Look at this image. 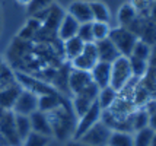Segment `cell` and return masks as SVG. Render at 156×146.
<instances>
[{
	"mask_svg": "<svg viewBox=\"0 0 156 146\" xmlns=\"http://www.w3.org/2000/svg\"><path fill=\"white\" fill-rule=\"evenodd\" d=\"M111 32V25L107 22H95L92 21V35H94V42L102 41L109 37Z\"/></svg>",
	"mask_w": 156,
	"mask_h": 146,
	"instance_id": "29",
	"label": "cell"
},
{
	"mask_svg": "<svg viewBox=\"0 0 156 146\" xmlns=\"http://www.w3.org/2000/svg\"><path fill=\"white\" fill-rule=\"evenodd\" d=\"M149 19L150 21L156 22V0L155 3H153V6H152V10H150V15H149Z\"/></svg>",
	"mask_w": 156,
	"mask_h": 146,
	"instance_id": "37",
	"label": "cell"
},
{
	"mask_svg": "<svg viewBox=\"0 0 156 146\" xmlns=\"http://www.w3.org/2000/svg\"><path fill=\"white\" fill-rule=\"evenodd\" d=\"M67 13L72 15L79 23L92 22L90 6H89V2H86V0H75V2H72L67 7Z\"/></svg>",
	"mask_w": 156,
	"mask_h": 146,
	"instance_id": "14",
	"label": "cell"
},
{
	"mask_svg": "<svg viewBox=\"0 0 156 146\" xmlns=\"http://www.w3.org/2000/svg\"><path fill=\"white\" fill-rule=\"evenodd\" d=\"M63 16H64L63 9L60 6H57V5H53V6L50 7V12H48L45 21L42 22V28L45 29V31H48V32L55 34L61 19H63Z\"/></svg>",
	"mask_w": 156,
	"mask_h": 146,
	"instance_id": "18",
	"label": "cell"
},
{
	"mask_svg": "<svg viewBox=\"0 0 156 146\" xmlns=\"http://www.w3.org/2000/svg\"><path fill=\"white\" fill-rule=\"evenodd\" d=\"M19 5H22V6H28L29 3H31V0H16Z\"/></svg>",
	"mask_w": 156,
	"mask_h": 146,
	"instance_id": "39",
	"label": "cell"
},
{
	"mask_svg": "<svg viewBox=\"0 0 156 146\" xmlns=\"http://www.w3.org/2000/svg\"><path fill=\"white\" fill-rule=\"evenodd\" d=\"M37 110H38V95H35L34 92L28 89H22L12 108V112L20 116H31Z\"/></svg>",
	"mask_w": 156,
	"mask_h": 146,
	"instance_id": "7",
	"label": "cell"
},
{
	"mask_svg": "<svg viewBox=\"0 0 156 146\" xmlns=\"http://www.w3.org/2000/svg\"><path fill=\"white\" fill-rule=\"evenodd\" d=\"M51 5H54V0H31V3L27 6V9H28V12H29V15L32 16V15L38 13L41 10L50 7Z\"/></svg>",
	"mask_w": 156,
	"mask_h": 146,
	"instance_id": "34",
	"label": "cell"
},
{
	"mask_svg": "<svg viewBox=\"0 0 156 146\" xmlns=\"http://www.w3.org/2000/svg\"><path fill=\"white\" fill-rule=\"evenodd\" d=\"M47 116L50 118V123H51L53 136H57L58 139H66L75 130L73 124L76 126V123L72 121L73 114L70 112V107H67V102H64L54 111L48 112Z\"/></svg>",
	"mask_w": 156,
	"mask_h": 146,
	"instance_id": "1",
	"label": "cell"
},
{
	"mask_svg": "<svg viewBox=\"0 0 156 146\" xmlns=\"http://www.w3.org/2000/svg\"><path fill=\"white\" fill-rule=\"evenodd\" d=\"M147 121H149V114L144 111L143 108H139L133 114H129L130 132H137L140 129L147 127Z\"/></svg>",
	"mask_w": 156,
	"mask_h": 146,
	"instance_id": "22",
	"label": "cell"
},
{
	"mask_svg": "<svg viewBox=\"0 0 156 146\" xmlns=\"http://www.w3.org/2000/svg\"><path fill=\"white\" fill-rule=\"evenodd\" d=\"M102 117V110L99 108V105L96 104V101L94 104L89 107V110L83 116L77 117V121H76V126H75V130H73V134L72 137L73 140H77L80 137L83 133H86L92 127L94 124H96Z\"/></svg>",
	"mask_w": 156,
	"mask_h": 146,
	"instance_id": "5",
	"label": "cell"
},
{
	"mask_svg": "<svg viewBox=\"0 0 156 146\" xmlns=\"http://www.w3.org/2000/svg\"><path fill=\"white\" fill-rule=\"evenodd\" d=\"M13 82H16L15 75L6 66V63L0 59V88H3V86H6V85L13 84Z\"/></svg>",
	"mask_w": 156,
	"mask_h": 146,
	"instance_id": "33",
	"label": "cell"
},
{
	"mask_svg": "<svg viewBox=\"0 0 156 146\" xmlns=\"http://www.w3.org/2000/svg\"><path fill=\"white\" fill-rule=\"evenodd\" d=\"M129 60H130V67H131L133 79L140 80L142 77L146 76V73L149 72V62L139 60V59H134V57H129Z\"/></svg>",
	"mask_w": 156,
	"mask_h": 146,
	"instance_id": "27",
	"label": "cell"
},
{
	"mask_svg": "<svg viewBox=\"0 0 156 146\" xmlns=\"http://www.w3.org/2000/svg\"><path fill=\"white\" fill-rule=\"evenodd\" d=\"M0 134L9 146H20V140L15 130V114L3 111L0 114Z\"/></svg>",
	"mask_w": 156,
	"mask_h": 146,
	"instance_id": "8",
	"label": "cell"
},
{
	"mask_svg": "<svg viewBox=\"0 0 156 146\" xmlns=\"http://www.w3.org/2000/svg\"><path fill=\"white\" fill-rule=\"evenodd\" d=\"M3 111H5V110H2V108H0V114H2V112H3Z\"/></svg>",
	"mask_w": 156,
	"mask_h": 146,
	"instance_id": "41",
	"label": "cell"
},
{
	"mask_svg": "<svg viewBox=\"0 0 156 146\" xmlns=\"http://www.w3.org/2000/svg\"><path fill=\"white\" fill-rule=\"evenodd\" d=\"M118 94L112 86H105V88H101L98 95H96V104L99 105L102 111H107L109 110L112 105L115 104V101L118 99Z\"/></svg>",
	"mask_w": 156,
	"mask_h": 146,
	"instance_id": "17",
	"label": "cell"
},
{
	"mask_svg": "<svg viewBox=\"0 0 156 146\" xmlns=\"http://www.w3.org/2000/svg\"><path fill=\"white\" fill-rule=\"evenodd\" d=\"M83 48H85V42L77 37H73V38H69L66 41H63V54L69 62H72L76 57L80 56Z\"/></svg>",
	"mask_w": 156,
	"mask_h": 146,
	"instance_id": "19",
	"label": "cell"
},
{
	"mask_svg": "<svg viewBox=\"0 0 156 146\" xmlns=\"http://www.w3.org/2000/svg\"><path fill=\"white\" fill-rule=\"evenodd\" d=\"M147 127H150L153 132H156V111L152 112L149 116V121H147Z\"/></svg>",
	"mask_w": 156,
	"mask_h": 146,
	"instance_id": "36",
	"label": "cell"
},
{
	"mask_svg": "<svg viewBox=\"0 0 156 146\" xmlns=\"http://www.w3.org/2000/svg\"><path fill=\"white\" fill-rule=\"evenodd\" d=\"M42 27V23H41L38 19H35L31 16V19L25 23V27L20 29V32L18 34V38L22 40V41H27V40H31V38H34L35 35L38 34V31L41 29Z\"/></svg>",
	"mask_w": 156,
	"mask_h": 146,
	"instance_id": "25",
	"label": "cell"
},
{
	"mask_svg": "<svg viewBox=\"0 0 156 146\" xmlns=\"http://www.w3.org/2000/svg\"><path fill=\"white\" fill-rule=\"evenodd\" d=\"M131 67H130L129 57L118 56L111 63V82L109 86H112L117 92H121L127 88V85L131 82Z\"/></svg>",
	"mask_w": 156,
	"mask_h": 146,
	"instance_id": "2",
	"label": "cell"
},
{
	"mask_svg": "<svg viewBox=\"0 0 156 146\" xmlns=\"http://www.w3.org/2000/svg\"><path fill=\"white\" fill-rule=\"evenodd\" d=\"M50 140H51V137H48V136L31 132L25 139L22 140L20 146H48L50 145Z\"/></svg>",
	"mask_w": 156,
	"mask_h": 146,
	"instance_id": "30",
	"label": "cell"
},
{
	"mask_svg": "<svg viewBox=\"0 0 156 146\" xmlns=\"http://www.w3.org/2000/svg\"><path fill=\"white\" fill-rule=\"evenodd\" d=\"M15 130H16V134H18V137H19L20 143H22V140L32 132L31 121H29V116L15 114Z\"/></svg>",
	"mask_w": 156,
	"mask_h": 146,
	"instance_id": "24",
	"label": "cell"
},
{
	"mask_svg": "<svg viewBox=\"0 0 156 146\" xmlns=\"http://www.w3.org/2000/svg\"><path fill=\"white\" fill-rule=\"evenodd\" d=\"M130 57H134L139 60H144V62H149L150 57H152V45L149 42H146L144 40L139 38L134 44V47L131 50V54Z\"/></svg>",
	"mask_w": 156,
	"mask_h": 146,
	"instance_id": "23",
	"label": "cell"
},
{
	"mask_svg": "<svg viewBox=\"0 0 156 146\" xmlns=\"http://www.w3.org/2000/svg\"><path fill=\"white\" fill-rule=\"evenodd\" d=\"M150 146H156V132H155V136H153V140H152Z\"/></svg>",
	"mask_w": 156,
	"mask_h": 146,
	"instance_id": "40",
	"label": "cell"
},
{
	"mask_svg": "<svg viewBox=\"0 0 156 146\" xmlns=\"http://www.w3.org/2000/svg\"><path fill=\"white\" fill-rule=\"evenodd\" d=\"M107 146H108V145H107Z\"/></svg>",
	"mask_w": 156,
	"mask_h": 146,
	"instance_id": "42",
	"label": "cell"
},
{
	"mask_svg": "<svg viewBox=\"0 0 156 146\" xmlns=\"http://www.w3.org/2000/svg\"><path fill=\"white\" fill-rule=\"evenodd\" d=\"M96 51H98V62H107L112 63L117 57L120 56L117 47L112 44V41L109 38H105L102 41H96Z\"/></svg>",
	"mask_w": 156,
	"mask_h": 146,
	"instance_id": "16",
	"label": "cell"
},
{
	"mask_svg": "<svg viewBox=\"0 0 156 146\" xmlns=\"http://www.w3.org/2000/svg\"><path fill=\"white\" fill-rule=\"evenodd\" d=\"M89 6H90V13H92V21L95 22H111V12H109V7L99 0H94V2H89Z\"/></svg>",
	"mask_w": 156,
	"mask_h": 146,
	"instance_id": "21",
	"label": "cell"
},
{
	"mask_svg": "<svg viewBox=\"0 0 156 146\" xmlns=\"http://www.w3.org/2000/svg\"><path fill=\"white\" fill-rule=\"evenodd\" d=\"M29 121H31V129L32 132L48 136V137H53V129H51V123H50V118L45 112L37 110L29 116Z\"/></svg>",
	"mask_w": 156,
	"mask_h": 146,
	"instance_id": "13",
	"label": "cell"
},
{
	"mask_svg": "<svg viewBox=\"0 0 156 146\" xmlns=\"http://www.w3.org/2000/svg\"><path fill=\"white\" fill-rule=\"evenodd\" d=\"M66 146H88V145L82 143V142H79V140H72V142H69Z\"/></svg>",
	"mask_w": 156,
	"mask_h": 146,
	"instance_id": "38",
	"label": "cell"
},
{
	"mask_svg": "<svg viewBox=\"0 0 156 146\" xmlns=\"http://www.w3.org/2000/svg\"><path fill=\"white\" fill-rule=\"evenodd\" d=\"M111 132L112 130L109 129L108 126L105 124L102 120H99L96 124H94L89 129L88 132L83 133L77 140L88 146H107L109 136H111Z\"/></svg>",
	"mask_w": 156,
	"mask_h": 146,
	"instance_id": "4",
	"label": "cell"
},
{
	"mask_svg": "<svg viewBox=\"0 0 156 146\" xmlns=\"http://www.w3.org/2000/svg\"><path fill=\"white\" fill-rule=\"evenodd\" d=\"M129 3L134 7V10L137 12L139 16L149 18L150 10H152V6H153L155 0H130Z\"/></svg>",
	"mask_w": 156,
	"mask_h": 146,
	"instance_id": "32",
	"label": "cell"
},
{
	"mask_svg": "<svg viewBox=\"0 0 156 146\" xmlns=\"http://www.w3.org/2000/svg\"><path fill=\"white\" fill-rule=\"evenodd\" d=\"M90 85H92V77L89 75V72H82V70L76 69H72L69 72L67 88L73 94V97L82 94Z\"/></svg>",
	"mask_w": 156,
	"mask_h": 146,
	"instance_id": "9",
	"label": "cell"
},
{
	"mask_svg": "<svg viewBox=\"0 0 156 146\" xmlns=\"http://www.w3.org/2000/svg\"><path fill=\"white\" fill-rule=\"evenodd\" d=\"M108 146H133V134L129 132L112 130L108 139Z\"/></svg>",
	"mask_w": 156,
	"mask_h": 146,
	"instance_id": "26",
	"label": "cell"
},
{
	"mask_svg": "<svg viewBox=\"0 0 156 146\" xmlns=\"http://www.w3.org/2000/svg\"><path fill=\"white\" fill-rule=\"evenodd\" d=\"M89 75L92 77V82L101 89L105 86H109L111 82V63L96 62L95 66L90 69Z\"/></svg>",
	"mask_w": 156,
	"mask_h": 146,
	"instance_id": "10",
	"label": "cell"
},
{
	"mask_svg": "<svg viewBox=\"0 0 156 146\" xmlns=\"http://www.w3.org/2000/svg\"><path fill=\"white\" fill-rule=\"evenodd\" d=\"M79 27H80V23L76 21L72 15L64 13L60 25H58V28H57L55 35H57V38L63 42V41H66V40H69V38L76 37V35H77V31H79Z\"/></svg>",
	"mask_w": 156,
	"mask_h": 146,
	"instance_id": "12",
	"label": "cell"
},
{
	"mask_svg": "<svg viewBox=\"0 0 156 146\" xmlns=\"http://www.w3.org/2000/svg\"><path fill=\"white\" fill-rule=\"evenodd\" d=\"M96 62H98L96 45L95 42H89V44H85V48H83L80 56L76 57L75 60L70 62V66H72V69H76V70L90 72V69L95 66Z\"/></svg>",
	"mask_w": 156,
	"mask_h": 146,
	"instance_id": "6",
	"label": "cell"
},
{
	"mask_svg": "<svg viewBox=\"0 0 156 146\" xmlns=\"http://www.w3.org/2000/svg\"><path fill=\"white\" fill-rule=\"evenodd\" d=\"M20 91H22V86L18 82L0 88V108L5 111H12Z\"/></svg>",
	"mask_w": 156,
	"mask_h": 146,
	"instance_id": "11",
	"label": "cell"
},
{
	"mask_svg": "<svg viewBox=\"0 0 156 146\" xmlns=\"http://www.w3.org/2000/svg\"><path fill=\"white\" fill-rule=\"evenodd\" d=\"M108 38L117 47L120 56H124V57H130L131 50L134 47L136 41L139 40V37L136 34H133L131 31H129L127 28H122V27L111 28Z\"/></svg>",
	"mask_w": 156,
	"mask_h": 146,
	"instance_id": "3",
	"label": "cell"
},
{
	"mask_svg": "<svg viewBox=\"0 0 156 146\" xmlns=\"http://www.w3.org/2000/svg\"><path fill=\"white\" fill-rule=\"evenodd\" d=\"M77 38H80L85 44H89V42H94V35H92V22H88V23H80L79 27V31H77Z\"/></svg>",
	"mask_w": 156,
	"mask_h": 146,
	"instance_id": "35",
	"label": "cell"
},
{
	"mask_svg": "<svg viewBox=\"0 0 156 146\" xmlns=\"http://www.w3.org/2000/svg\"><path fill=\"white\" fill-rule=\"evenodd\" d=\"M137 12L134 10V7L130 5L129 2L121 5V7L118 9V13H117V19H118V27L129 29L131 27V23L137 19Z\"/></svg>",
	"mask_w": 156,
	"mask_h": 146,
	"instance_id": "20",
	"label": "cell"
},
{
	"mask_svg": "<svg viewBox=\"0 0 156 146\" xmlns=\"http://www.w3.org/2000/svg\"><path fill=\"white\" fill-rule=\"evenodd\" d=\"M66 102V99L63 98L60 92H51V94H45V95H40L38 97V110L42 112H48L57 110L58 107Z\"/></svg>",
	"mask_w": 156,
	"mask_h": 146,
	"instance_id": "15",
	"label": "cell"
},
{
	"mask_svg": "<svg viewBox=\"0 0 156 146\" xmlns=\"http://www.w3.org/2000/svg\"><path fill=\"white\" fill-rule=\"evenodd\" d=\"M95 101L89 99V98L83 97V95H75L73 98V112H75L77 117L83 116L85 112L89 110V107L94 104Z\"/></svg>",
	"mask_w": 156,
	"mask_h": 146,
	"instance_id": "31",
	"label": "cell"
},
{
	"mask_svg": "<svg viewBox=\"0 0 156 146\" xmlns=\"http://www.w3.org/2000/svg\"><path fill=\"white\" fill-rule=\"evenodd\" d=\"M153 136H155V132L150 127L140 129L133 134V146H150Z\"/></svg>",
	"mask_w": 156,
	"mask_h": 146,
	"instance_id": "28",
	"label": "cell"
}]
</instances>
